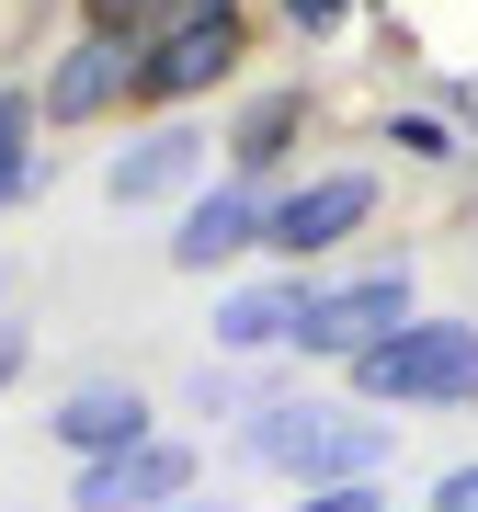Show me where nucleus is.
I'll list each match as a JSON object with an SVG mask.
<instances>
[{
	"label": "nucleus",
	"mask_w": 478,
	"mask_h": 512,
	"mask_svg": "<svg viewBox=\"0 0 478 512\" xmlns=\"http://www.w3.org/2000/svg\"><path fill=\"white\" fill-rule=\"evenodd\" d=\"M342 376L376 410H467L478 399V319H410L376 353H353Z\"/></svg>",
	"instance_id": "1"
},
{
	"label": "nucleus",
	"mask_w": 478,
	"mask_h": 512,
	"mask_svg": "<svg viewBox=\"0 0 478 512\" xmlns=\"http://www.w3.org/2000/svg\"><path fill=\"white\" fill-rule=\"evenodd\" d=\"M251 467H285L296 490H331V478H376L387 467V433L376 421H342V410H319V399H274V410H251Z\"/></svg>",
	"instance_id": "2"
},
{
	"label": "nucleus",
	"mask_w": 478,
	"mask_h": 512,
	"mask_svg": "<svg viewBox=\"0 0 478 512\" xmlns=\"http://www.w3.org/2000/svg\"><path fill=\"white\" fill-rule=\"evenodd\" d=\"M239 57H251V23H239V12L171 23V35L137 46V103H148V114H183V103L217 92V80H239Z\"/></svg>",
	"instance_id": "3"
},
{
	"label": "nucleus",
	"mask_w": 478,
	"mask_h": 512,
	"mask_svg": "<svg viewBox=\"0 0 478 512\" xmlns=\"http://www.w3.org/2000/svg\"><path fill=\"white\" fill-rule=\"evenodd\" d=\"M422 308H410V274H342V285H308V308H296V353H331V365H353V353H376L387 330H410Z\"/></svg>",
	"instance_id": "4"
},
{
	"label": "nucleus",
	"mask_w": 478,
	"mask_h": 512,
	"mask_svg": "<svg viewBox=\"0 0 478 512\" xmlns=\"http://www.w3.org/2000/svg\"><path fill=\"white\" fill-rule=\"evenodd\" d=\"M365 217H376V171H319V183H296V194L262 205V251L319 262V251H342Z\"/></svg>",
	"instance_id": "5"
},
{
	"label": "nucleus",
	"mask_w": 478,
	"mask_h": 512,
	"mask_svg": "<svg viewBox=\"0 0 478 512\" xmlns=\"http://www.w3.org/2000/svg\"><path fill=\"white\" fill-rule=\"evenodd\" d=\"M171 501H194V444H171V433L126 444V456H92L69 478V512H171Z\"/></svg>",
	"instance_id": "6"
},
{
	"label": "nucleus",
	"mask_w": 478,
	"mask_h": 512,
	"mask_svg": "<svg viewBox=\"0 0 478 512\" xmlns=\"http://www.w3.org/2000/svg\"><path fill=\"white\" fill-rule=\"evenodd\" d=\"M35 103H46V126H103V114H126V103H137V46L80 23V35L57 46V69H46Z\"/></svg>",
	"instance_id": "7"
},
{
	"label": "nucleus",
	"mask_w": 478,
	"mask_h": 512,
	"mask_svg": "<svg viewBox=\"0 0 478 512\" xmlns=\"http://www.w3.org/2000/svg\"><path fill=\"white\" fill-rule=\"evenodd\" d=\"M239 251H262V194L228 171V183H205L183 205V228H171V274H228Z\"/></svg>",
	"instance_id": "8"
},
{
	"label": "nucleus",
	"mask_w": 478,
	"mask_h": 512,
	"mask_svg": "<svg viewBox=\"0 0 478 512\" xmlns=\"http://www.w3.org/2000/svg\"><path fill=\"white\" fill-rule=\"evenodd\" d=\"M194 171H205V137H194V126H171V114H160V126H137L126 148H114L103 194H114V205H160V194H183Z\"/></svg>",
	"instance_id": "9"
},
{
	"label": "nucleus",
	"mask_w": 478,
	"mask_h": 512,
	"mask_svg": "<svg viewBox=\"0 0 478 512\" xmlns=\"http://www.w3.org/2000/svg\"><path fill=\"white\" fill-rule=\"evenodd\" d=\"M46 433L69 444L80 467H92V456H126V444H148V399H137V387H114V376H92V387H69V399H57Z\"/></svg>",
	"instance_id": "10"
},
{
	"label": "nucleus",
	"mask_w": 478,
	"mask_h": 512,
	"mask_svg": "<svg viewBox=\"0 0 478 512\" xmlns=\"http://www.w3.org/2000/svg\"><path fill=\"white\" fill-rule=\"evenodd\" d=\"M296 308H308V274L228 285V296H217V342H228V353H274V342H296Z\"/></svg>",
	"instance_id": "11"
},
{
	"label": "nucleus",
	"mask_w": 478,
	"mask_h": 512,
	"mask_svg": "<svg viewBox=\"0 0 478 512\" xmlns=\"http://www.w3.org/2000/svg\"><path fill=\"white\" fill-rule=\"evenodd\" d=\"M296 126H308V92H262V103L228 126V171H239V183L285 171V160H296Z\"/></svg>",
	"instance_id": "12"
},
{
	"label": "nucleus",
	"mask_w": 478,
	"mask_h": 512,
	"mask_svg": "<svg viewBox=\"0 0 478 512\" xmlns=\"http://www.w3.org/2000/svg\"><path fill=\"white\" fill-rule=\"evenodd\" d=\"M35 126H46V103H35V92H0V217L35 194Z\"/></svg>",
	"instance_id": "13"
},
{
	"label": "nucleus",
	"mask_w": 478,
	"mask_h": 512,
	"mask_svg": "<svg viewBox=\"0 0 478 512\" xmlns=\"http://www.w3.org/2000/svg\"><path fill=\"white\" fill-rule=\"evenodd\" d=\"M80 23H92V35H148V23H160V0H80Z\"/></svg>",
	"instance_id": "14"
},
{
	"label": "nucleus",
	"mask_w": 478,
	"mask_h": 512,
	"mask_svg": "<svg viewBox=\"0 0 478 512\" xmlns=\"http://www.w3.org/2000/svg\"><path fill=\"white\" fill-rule=\"evenodd\" d=\"M296 512H387L376 478H331V490H296Z\"/></svg>",
	"instance_id": "15"
},
{
	"label": "nucleus",
	"mask_w": 478,
	"mask_h": 512,
	"mask_svg": "<svg viewBox=\"0 0 478 512\" xmlns=\"http://www.w3.org/2000/svg\"><path fill=\"white\" fill-rule=\"evenodd\" d=\"M387 148H410V160H444V126H433V114H399V126H387Z\"/></svg>",
	"instance_id": "16"
},
{
	"label": "nucleus",
	"mask_w": 478,
	"mask_h": 512,
	"mask_svg": "<svg viewBox=\"0 0 478 512\" xmlns=\"http://www.w3.org/2000/svg\"><path fill=\"white\" fill-rule=\"evenodd\" d=\"M217 12H239V0H160V23H148V35H171V23H217ZM137 35V46H148Z\"/></svg>",
	"instance_id": "17"
},
{
	"label": "nucleus",
	"mask_w": 478,
	"mask_h": 512,
	"mask_svg": "<svg viewBox=\"0 0 478 512\" xmlns=\"http://www.w3.org/2000/svg\"><path fill=\"white\" fill-rule=\"evenodd\" d=\"M433 512H478V467H444L433 478Z\"/></svg>",
	"instance_id": "18"
},
{
	"label": "nucleus",
	"mask_w": 478,
	"mask_h": 512,
	"mask_svg": "<svg viewBox=\"0 0 478 512\" xmlns=\"http://www.w3.org/2000/svg\"><path fill=\"white\" fill-rule=\"evenodd\" d=\"M342 12H353V0H285V23H296V35H331Z\"/></svg>",
	"instance_id": "19"
},
{
	"label": "nucleus",
	"mask_w": 478,
	"mask_h": 512,
	"mask_svg": "<svg viewBox=\"0 0 478 512\" xmlns=\"http://www.w3.org/2000/svg\"><path fill=\"white\" fill-rule=\"evenodd\" d=\"M12 376H23V330L0 319V387H12Z\"/></svg>",
	"instance_id": "20"
},
{
	"label": "nucleus",
	"mask_w": 478,
	"mask_h": 512,
	"mask_svg": "<svg viewBox=\"0 0 478 512\" xmlns=\"http://www.w3.org/2000/svg\"><path fill=\"white\" fill-rule=\"evenodd\" d=\"M171 512H228V501H171Z\"/></svg>",
	"instance_id": "21"
}]
</instances>
